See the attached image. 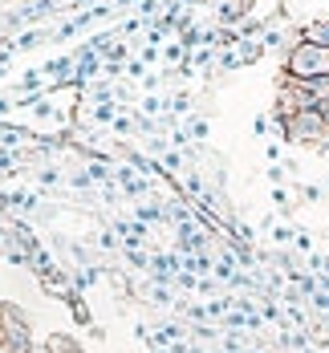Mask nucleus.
<instances>
[{
	"label": "nucleus",
	"instance_id": "nucleus-4",
	"mask_svg": "<svg viewBox=\"0 0 329 353\" xmlns=\"http://www.w3.org/2000/svg\"><path fill=\"white\" fill-rule=\"evenodd\" d=\"M301 41H313V45H321V49H329V17H326V21H313V25H305V33H301Z\"/></svg>",
	"mask_w": 329,
	"mask_h": 353
},
{
	"label": "nucleus",
	"instance_id": "nucleus-2",
	"mask_svg": "<svg viewBox=\"0 0 329 353\" xmlns=\"http://www.w3.org/2000/svg\"><path fill=\"white\" fill-rule=\"evenodd\" d=\"M281 126V134L289 142H321L329 134V118L321 114V110H297L292 118H285V122H277Z\"/></svg>",
	"mask_w": 329,
	"mask_h": 353
},
{
	"label": "nucleus",
	"instance_id": "nucleus-1",
	"mask_svg": "<svg viewBox=\"0 0 329 353\" xmlns=\"http://www.w3.org/2000/svg\"><path fill=\"white\" fill-rule=\"evenodd\" d=\"M313 77H329V49L313 41H297L285 57V81H313Z\"/></svg>",
	"mask_w": 329,
	"mask_h": 353
},
{
	"label": "nucleus",
	"instance_id": "nucleus-6",
	"mask_svg": "<svg viewBox=\"0 0 329 353\" xmlns=\"http://www.w3.org/2000/svg\"><path fill=\"white\" fill-rule=\"evenodd\" d=\"M0 353H21V350H17V345H8V341L0 337Z\"/></svg>",
	"mask_w": 329,
	"mask_h": 353
},
{
	"label": "nucleus",
	"instance_id": "nucleus-5",
	"mask_svg": "<svg viewBox=\"0 0 329 353\" xmlns=\"http://www.w3.org/2000/svg\"><path fill=\"white\" fill-rule=\"evenodd\" d=\"M77 350V345H73L70 337H61V333H57V337H49V353H73Z\"/></svg>",
	"mask_w": 329,
	"mask_h": 353
},
{
	"label": "nucleus",
	"instance_id": "nucleus-8",
	"mask_svg": "<svg viewBox=\"0 0 329 353\" xmlns=\"http://www.w3.org/2000/svg\"><path fill=\"white\" fill-rule=\"evenodd\" d=\"M73 353H86V350H73Z\"/></svg>",
	"mask_w": 329,
	"mask_h": 353
},
{
	"label": "nucleus",
	"instance_id": "nucleus-3",
	"mask_svg": "<svg viewBox=\"0 0 329 353\" xmlns=\"http://www.w3.org/2000/svg\"><path fill=\"white\" fill-rule=\"evenodd\" d=\"M0 337L8 345H17L21 353L33 350V329H29V317L17 309V305H0Z\"/></svg>",
	"mask_w": 329,
	"mask_h": 353
},
{
	"label": "nucleus",
	"instance_id": "nucleus-7",
	"mask_svg": "<svg viewBox=\"0 0 329 353\" xmlns=\"http://www.w3.org/2000/svg\"><path fill=\"white\" fill-rule=\"evenodd\" d=\"M29 353H49V345H33V350H29Z\"/></svg>",
	"mask_w": 329,
	"mask_h": 353
}]
</instances>
